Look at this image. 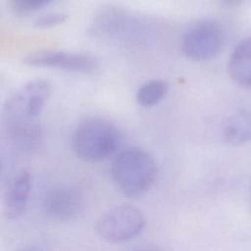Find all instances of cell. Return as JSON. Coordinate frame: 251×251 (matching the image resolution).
<instances>
[{
	"mask_svg": "<svg viewBox=\"0 0 251 251\" xmlns=\"http://www.w3.org/2000/svg\"><path fill=\"white\" fill-rule=\"evenodd\" d=\"M48 80L35 78L18 88L5 102L3 121L12 142L25 151L41 144L42 129L38 118L51 95Z\"/></svg>",
	"mask_w": 251,
	"mask_h": 251,
	"instance_id": "1",
	"label": "cell"
},
{
	"mask_svg": "<svg viewBox=\"0 0 251 251\" xmlns=\"http://www.w3.org/2000/svg\"><path fill=\"white\" fill-rule=\"evenodd\" d=\"M110 172L119 191L126 197L134 198L145 194L153 186L157 165L145 149L128 147L115 156Z\"/></svg>",
	"mask_w": 251,
	"mask_h": 251,
	"instance_id": "2",
	"label": "cell"
},
{
	"mask_svg": "<svg viewBox=\"0 0 251 251\" xmlns=\"http://www.w3.org/2000/svg\"><path fill=\"white\" fill-rule=\"evenodd\" d=\"M122 142L119 128L110 121L92 117L82 121L73 132L72 149L85 162H99L113 155Z\"/></svg>",
	"mask_w": 251,
	"mask_h": 251,
	"instance_id": "3",
	"label": "cell"
},
{
	"mask_svg": "<svg viewBox=\"0 0 251 251\" xmlns=\"http://www.w3.org/2000/svg\"><path fill=\"white\" fill-rule=\"evenodd\" d=\"M146 226L142 211L131 205L114 206L99 216L95 223L97 235L109 243L129 241L139 235Z\"/></svg>",
	"mask_w": 251,
	"mask_h": 251,
	"instance_id": "4",
	"label": "cell"
},
{
	"mask_svg": "<svg viewBox=\"0 0 251 251\" xmlns=\"http://www.w3.org/2000/svg\"><path fill=\"white\" fill-rule=\"evenodd\" d=\"M225 35L219 23L203 20L193 25L183 35V54L193 61H207L216 57L224 46Z\"/></svg>",
	"mask_w": 251,
	"mask_h": 251,
	"instance_id": "5",
	"label": "cell"
},
{
	"mask_svg": "<svg viewBox=\"0 0 251 251\" xmlns=\"http://www.w3.org/2000/svg\"><path fill=\"white\" fill-rule=\"evenodd\" d=\"M23 61L25 65L31 67L57 69L85 75L95 74L99 70L97 59L85 53L41 50L28 54Z\"/></svg>",
	"mask_w": 251,
	"mask_h": 251,
	"instance_id": "6",
	"label": "cell"
},
{
	"mask_svg": "<svg viewBox=\"0 0 251 251\" xmlns=\"http://www.w3.org/2000/svg\"><path fill=\"white\" fill-rule=\"evenodd\" d=\"M83 196L71 185H59L47 190L42 198L45 216L58 223L73 221L83 209Z\"/></svg>",
	"mask_w": 251,
	"mask_h": 251,
	"instance_id": "7",
	"label": "cell"
},
{
	"mask_svg": "<svg viewBox=\"0 0 251 251\" xmlns=\"http://www.w3.org/2000/svg\"><path fill=\"white\" fill-rule=\"evenodd\" d=\"M31 188V176L28 171L17 172L9 180L4 195V215L7 220H18L27 207Z\"/></svg>",
	"mask_w": 251,
	"mask_h": 251,
	"instance_id": "8",
	"label": "cell"
},
{
	"mask_svg": "<svg viewBox=\"0 0 251 251\" xmlns=\"http://www.w3.org/2000/svg\"><path fill=\"white\" fill-rule=\"evenodd\" d=\"M227 72L238 85L251 88V37L241 40L230 55Z\"/></svg>",
	"mask_w": 251,
	"mask_h": 251,
	"instance_id": "9",
	"label": "cell"
},
{
	"mask_svg": "<svg viewBox=\"0 0 251 251\" xmlns=\"http://www.w3.org/2000/svg\"><path fill=\"white\" fill-rule=\"evenodd\" d=\"M126 15L114 6L102 7L94 16L88 28V34L94 37H109L117 34L124 26Z\"/></svg>",
	"mask_w": 251,
	"mask_h": 251,
	"instance_id": "10",
	"label": "cell"
},
{
	"mask_svg": "<svg viewBox=\"0 0 251 251\" xmlns=\"http://www.w3.org/2000/svg\"><path fill=\"white\" fill-rule=\"evenodd\" d=\"M223 140L230 145L251 141V112L242 111L229 117L222 129Z\"/></svg>",
	"mask_w": 251,
	"mask_h": 251,
	"instance_id": "11",
	"label": "cell"
},
{
	"mask_svg": "<svg viewBox=\"0 0 251 251\" xmlns=\"http://www.w3.org/2000/svg\"><path fill=\"white\" fill-rule=\"evenodd\" d=\"M169 91V84L164 79H152L140 85L136 91V102L143 107L158 104Z\"/></svg>",
	"mask_w": 251,
	"mask_h": 251,
	"instance_id": "12",
	"label": "cell"
},
{
	"mask_svg": "<svg viewBox=\"0 0 251 251\" xmlns=\"http://www.w3.org/2000/svg\"><path fill=\"white\" fill-rule=\"evenodd\" d=\"M52 1L53 0H10V6L17 15L25 16L44 8Z\"/></svg>",
	"mask_w": 251,
	"mask_h": 251,
	"instance_id": "13",
	"label": "cell"
},
{
	"mask_svg": "<svg viewBox=\"0 0 251 251\" xmlns=\"http://www.w3.org/2000/svg\"><path fill=\"white\" fill-rule=\"evenodd\" d=\"M68 19V15L65 13H52L37 18L34 22V26L39 28L53 27L63 24Z\"/></svg>",
	"mask_w": 251,
	"mask_h": 251,
	"instance_id": "14",
	"label": "cell"
},
{
	"mask_svg": "<svg viewBox=\"0 0 251 251\" xmlns=\"http://www.w3.org/2000/svg\"><path fill=\"white\" fill-rule=\"evenodd\" d=\"M130 251H166V250L161 246H158L155 244H143L131 249Z\"/></svg>",
	"mask_w": 251,
	"mask_h": 251,
	"instance_id": "15",
	"label": "cell"
},
{
	"mask_svg": "<svg viewBox=\"0 0 251 251\" xmlns=\"http://www.w3.org/2000/svg\"><path fill=\"white\" fill-rule=\"evenodd\" d=\"M17 251H42V250L40 247L36 245H25Z\"/></svg>",
	"mask_w": 251,
	"mask_h": 251,
	"instance_id": "16",
	"label": "cell"
},
{
	"mask_svg": "<svg viewBox=\"0 0 251 251\" xmlns=\"http://www.w3.org/2000/svg\"><path fill=\"white\" fill-rule=\"evenodd\" d=\"M225 3L229 4V5H234V4H238L240 3L242 0H223Z\"/></svg>",
	"mask_w": 251,
	"mask_h": 251,
	"instance_id": "17",
	"label": "cell"
}]
</instances>
